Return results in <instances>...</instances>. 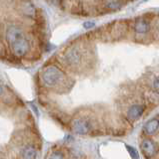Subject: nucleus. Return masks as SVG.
Returning <instances> with one entry per match:
<instances>
[{
	"label": "nucleus",
	"mask_w": 159,
	"mask_h": 159,
	"mask_svg": "<svg viewBox=\"0 0 159 159\" xmlns=\"http://www.w3.org/2000/svg\"><path fill=\"white\" fill-rule=\"evenodd\" d=\"M105 7L110 10H118L122 7L121 0H106Z\"/></svg>",
	"instance_id": "obj_9"
},
{
	"label": "nucleus",
	"mask_w": 159,
	"mask_h": 159,
	"mask_svg": "<svg viewBox=\"0 0 159 159\" xmlns=\"http://www.w3.org/2000/svg\"><path fill=\"white\" fill-rule=\"evenodd\" d=\"M141 150L147 158H150L156 153V150H157L156 144L154 143L151 139H145V140H143V142L141 143Z\"/></svg>",
	"instance_id": "obj_5"
},
{
	"label": "nucleus",
	"mask_w": 159,
	"mask_h": 159,
	"mask_svg": "<svg viewBox=\"0 0 159 159\" xmlns=\"http://www.w3.org/2000/svg\"><path fill=\"white\" fill-rule=\"evenodd\" d=\"M81 52L77 48H71L64 55V61L69 66H77L81 61Z\"/></svg>",
	"instance_id": "obj_3"
},
{
	"label": "nucleus",
	"mask_w": 159,
	"mask_h": 159,
	"mask_svg": "<svg viewBox=\"0 0 159 159\" xmlns=\"http://www.w3.org/2000/svg\"><path fill=\"white\" fill-rule=\"evenodd\" d=\"M153 88H154V89H155V91L159 92V77H157L155 79V81H154V83H153Z\"/></svg>",
	"instance_id": "obj_12"
},
{
	"label": "nucleus",
	"mask_w": 159,
	"mask_h": 159,
	"mask_svg": "<svg viewBox=\"0 0 159 159\" xmlns=\"http://www.w3.org/2000/svg\"><path fill=\"white\" fill-rule=\"evenodd\" d=\"M2 93H3V88H2L1 86H0V96L2 94Z\"/></svg>",
	"instance_id": "obj_15"
},
{
	"label": "nucleus",
	"mask_w": 159,
	"mask_h": 159,
	"mask_svg": "<svg viewBox=\"0 0 159 159\" xmlns=\"http://www.w3.org/2000/svg\"><path fill=\"white\" fill-rule=\"evenodd\" d=\"M144 112V107L141 104H132V106L128 108L127 116L129 119L131 120H136L140 117Z\"/></svg>",
	"instance_id": "obj_6"
},
{
	"label": "nucleus",
	"mask_w": 159,
	"mask_h": 159,
	"mask_svg": "<svg viewBox=\"0 0 159 159\" xmlns=\"http://www.w3.org/2000/svg\"><path fill=\"white\" fill-rule=\"evenodd\" d=\"M135 30L139 34H145L149 31V23L143 18L138 19L135 23Z\"/></svg>",
	"instance_id": "obj_7"
},
{
	"label": "nucleus",
	"mask_w": 159,
	"mask_h": 159,
	"mask_svg": "<svg viewBox=\"0 0 159 159\" xmlns=\"http://www.w3.org/2000/svg\"><path fill=\"white\" fill-rule=\"evenodd\" d=\"M50 157H51V158H63V157H64V155H62V154H60V152H59V151H55V152H54Z\"/></svg>",
	"instance_id": "obj_13"
},
{
	"label": "nucleus",
	"mask_w": 159,
	"mask_h": 159,
	"mask_svg": "<svg viewBox=\"0 0 159 159\" xmlns=\"http://www.w3.org/2000/svg\"><path fill=\"white\" fill-rule=\"evenodd\" d=\"M94 24L93 22H86V23H84V28H86V29H88V28H92V27H94Z\"/></svg>",
	"instance_id": "obj_14"
},
{
	"label": "nucleus",
	"mask_w": 159,
	"mask_h": 159,
	"mask_svg": "<svg viewBox=\"0 0 159 159\" xmlns=\"http://www.w3.org/2000/svg\"><path fill=\"white\" fill-rule=\"evenodd\" d=\"M158 127H159V120L158 119H151V120H149L145 124V126H144V130H145V132L147 134H149V135H152V134H154L157 131Z\"/></svg>",
	"instance_id": "obj_8"
},
{
	"label": "nucleus",
	"mask_w": 159,
	"mask_h": 159,
	"mask_svg": "<svg viewBox=\"0 0 159 159\" xmlns=\"http://www.w3.org/2000/svg\"><path fill=\"white\" fill-rule=\"evenodd\" d=\"M126 148H127V150L129 151V154H130V156L132 158H138V153H137L135 148H133L132 146H128V145H126Z\"/></svg>",
	"instance_id": "obj_11"
},
{
	"label": "nucleus",
	"mask_w": 159,
	"mask_h": 159,
	"mask_svg": "<svg viewBox=\"0 0 159 159\" xmlns=\"http://www.w3.org/2000/svg\"><path fill=\"white\" fill-rule=\"evenodd\" d=\"M7 40L13 54L16 57L25 56L29 50V43L24 36V32L16 26L7 28Z\"/></svg>",
	"instance_id": "obj_1"
},
{
	"label": "nucleus",
	"mask_w": 159,
	"mask_h": 159,
	"mask_svg": "<svg viewBox=\"0 0 159 159\" xmlns=\"http://www.w3.org/2000/svg\"><path fill=\"white\" fill-rule=\"evenodd\" d=\"M90 123H89L86 119H75L72 122V129L74 132L77 134H81V135H85L90 130Z\"/></svg>",
	"instance_id": "obj_4"
},
{
	"label": "nucleus",
	"mask_w": 159,
	"mask_h": 159,
	"mask_svg": "<svg viewBox=\"0 0 159 159\" xmlns=\"http://www.w3.org/2000/svg\"><path fill=\"white\" fill-rule=\"evenodd\" d=\"M63 73L55 66L47 67L42 73V81L47 87H55L62 81Z\"/></svg>",
	"instance_id": "obj_2"
},
{
	"label": "nucleus",
	"mask_w": 159,
	"mask_h": 159,
	"mask_svg": "<svg viewBox=\"0 0 159 159\" xmlns=\"http://www.w3.org/2000/svg\"><path fill=\"white\" fill-rule=\"evenodd\" d=\"M37 151L32 146H27L23 149L22 151V157L23 158H36Z\"/></svg>",
	"instance_id": "obj_10"
}]
</instances>
